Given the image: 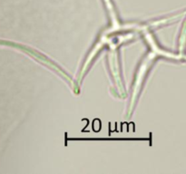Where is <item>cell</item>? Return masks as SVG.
Returning <instances> with one entry per match:
<instances>
[]
</instances>
